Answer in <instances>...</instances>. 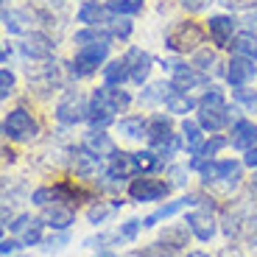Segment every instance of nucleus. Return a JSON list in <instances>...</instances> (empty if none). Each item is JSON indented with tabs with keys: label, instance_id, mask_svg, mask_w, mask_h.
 Wrapping results in <instances>:
<instances>
[{
	"label": "nucleus",
	"instance_id": "obj_43",
	"mask_svg": "<svg viewBox=\"0 0 257 257\" xmlns=\"http://www.w3.org/2000/svg\"><path fill=\"white\" fill-rule=\"evenodd\" d=\"M45 243V251H51V249H62V243H67V235H59V238H48V240H42Z\"/></svg>",
	"mask_w": 257,
	"mask_h": 257
},
{
	"label": "nucleus",
	"instance_id": "obj_27",
	"mask_svg": "<svg viewBox=\"0 0 257 257\" xmlns=\"http://www.w3.org/2000/svg\"><path fill=\"white\" fill-rule=\"evenodd\" d=\"M187 232H190V226H187V224L168 226V229L162 232V243L171 246V249H182V246H187Z\"/></svg>",
	"mask_w": 257,
	"mask_h": 257
},
{
	"label": "nucleus",
	"instance_id": "obj_33",
	"mask_svg": "<svg viewBox=\"0 0 257 257\" xmlns=\"http://www.w3.org/2000/svg\"><path fill=\"white\" fill-rule=\"evenodd\" d=\"M112 215V207H106L103 201H98V204H92L90 210H87V221H90L92 226H98V224H103V221Z\"/></svg>",
	"mask_w": 257,
	"mask_h": 257
},
{
	"label": "nucleus",
	"instance_id": "obj_42",
	"mask_svg": "<svg viewBox=\"0 0 257 257\" xmlns=\"http://www.w3.org/2000/svg\"><path fill=\"white\" fill-rule=\"evenodd\" d=\"M23 246V240H3V246H0V251H3V257H9V254H14V251Z\"/></svg>",
	"mask_w": 257,
	"mask_h": 257
},
{
	"label": "nucleus",
	"instance_id": "obj_10",
	"mask_svg": "<svg viewBox=\"0 0 257 257\" xmlns=\"http://www.w3.org/2000/svg\"><path fill=\"white\" fill-rule=\"evenodd\" d=\"M210 210H212V207L193 210V212H187V218H185V224L190 226V232H193L199 240H204V243L215 238V218L210 215Z\"/></svg>",
	"mask_w": 257,
	"mask_h": 257
},
{
	"label": "nucleus",
	"instance_id": "obj_24",
	"mask_svg": "<svg viewBox=\"0 0 257 257\" xmlns=\"http://www.w3.org/2000/svg\"><path fill=\"white\" fill-rule=\"evenodd\" d=\"M201 132H204V128L196 120L182 123V135H185V143H187V151H190V154H199L201 146H204V135H201Z\"/></svg>",
	"mask_w": 257,
	"mask_h": 257
},
{
	"label": "nucleus",
	"instance_id": "obj_28",
	"mask_svg": "<svg viewBox=\"0 0 257 257\" xmlns=\"http://www.w3.org/2000/svg\"><path fill=\"white\" fill-rule=\"evenodd\" d=\"M229 48H235V56H246V59H257V37L251 31L240 34Z\"/></svg>",
	"mask_w": 257,
	"mask_h": 257
},
{
	"label": "nucleus",
	"instance_id": "obj_32",
	"mask_svg": "<svg viewBox=\"0 0 257 257\" xmlns=\"http://www.w3.org/2000/svg\"><path fill=\"white\" fill-rule=\"evenodd\" d=\"M106 6L112 9L115 14H137V12H143V0H109Z\"/></svg>",
	"mask_w": 257,
	"mask_h": 257
},
{
	"label": "nucleus",
	"instance_id": "obj_11",
	"mask_svg": "<svg viewBox=\"0 0 257 257\" xmlns=\"http://www.w3.org/2000/svg\"><path fill=\"white\" fill-rule=\"evenodd\" d=\"M20 51L28 59H51L53 56V39L48 37V34L31 31V34H26L23 42H20Z\"/></svg>",
	"mask_w": 257,
	"mask_h": 257
},
{
	"label": "nucleus",
	"instance_id": "obj_26",
	"mask_svg": "<svg viewBox=\"0 0 257 257\" xmlns=\"http://www.w3.org/2000/svg\"><path fill=\"white\" fill-rule=\"evenodd\" d=\"M3 26H6L9 34H28V14L26 12H14V9H6L3 12Z\"/></svg>",
	"mask_w": 257,
	"mask_h": 257
},
{
	"label": "nucleus",
	"instance_id": "obj_37",
	"mask_svg": "<svg viewBox=\"0 0 257 257\" xmlns=\"http://www.w3.org/2000/svg\"><path fill=\"white\" fill-rule=\"evenodd\" d=\"M137 257H176V249H171V246L165 249L162 243H151L143 251H137Z\"/></svg>",
	"mask_w": 257,
	"mask_h": 257
},
{
	"label": "nucleus",
	"instance_id": "obj_22",
	"mask_svg": "<svg viewBox=\"0 0 257 257\" xmlns=\"http://www.w3.org/2000/svg\"><path fill=\"white\" fill-rule=\"evenodd\" d=\"M165 109L168 112H176V115H187V112H193V109H199V103L193 101L187 92H182V90H171L168 92V98H165Z\"/></svg>",
	"mask_w": 257,
	"mask_h": 257
},
{
	"label": "nucleus",
	"instance_id": "obj_25",
	"mask_svg": "<svg viewBox=\"0 0 257 257\" xmlns=\"http://www.w3.org/2000/svg\"><path fill=\"white\" fill-rule=\"evenodd\" d=\"M126 78H128V64H126V59H115V62H109L106 67H103V81L109 84V87H120Z\"/></svg>",
	"mask_w": 257,
	"mask_h": 257
},
{
	"label": "nucleus",
	"instance_id": "obj_36",
	"mask_svg": "<svg viewBox=\"0 0 257 257\" xmlns=\"http://www.w3.org/2000/svg\"><path fill=\"white\" fill-rule=\"evenodd\" d=\"M210 64H215V53L210 51V48H204V51H196V56H193V67L196 70H210Z\"/></svg>",
	"mask_w": 257,
	"mask_h": 257
},
{
	"label": "nucleus",
	"instance_id": "obj_39",
	"mask_svg": "<svg viewBox=\"0 0 257 257\" xmlns=\"http://www.w3.org/2000/svg\"><path fill=\"white\" fill-rule=\"evenodd\" d=\"M0 87H3V90H0V95H3V98H9L14 92V73L9 70V67L0 70Z\"/></svg>",
	"mask_w": 257,
	"mask_h": 257
},
{
	"label": "nucleus",
	"instance_id": "obj_6",
	"mask_svg": "<svg viewBox=\"0 0 257 257\" xmlns=\"http://www.w3.org/2000/svg\"><path fill=\"white\" fill-rule=\"evenodd\" d=\"M90 117V103L78 90H67L62 95V101L56 103V120L64 126H76V123Z\"/></svg>",
	"mask_w": 257,
	"mask_h": 257
},
{
	"label": "nucleus",
	"instance_id": "obj_9",
	"mask_svg": "<svg viewBox=\"0 0 257 257\" xmlns=\"http://www.w3.org/2000/svg\"><path fill=\"white\" fill-rule=\"evenodd\" d=\"M135 174H140L135 154H123V151H117V154H112L109 162H106V179L120 182V179H132Z\"/></svg>",
	"mask_w": 257,
	"mask_h": 257
},
{
	"label": "nucleus",
	"instance_id": "obj_44",
	"mask_svg": "<svg viewBox=\"0 0 257 257\" xmlns=\"http://www.w3.org/2000/svg\"><path fill=\"white\" fill-rule=\"evenodd\" d=\"M226 9H251L254 6V0H224Z\"/></svg>",
	"mask_w": 257,
	"mask_h": 257
},
{
	"label": "nucleus",
	"instance_id": "obj_51",
	"mask_svg": "<svg viewBox=\"0 0 257 257\" xmlns=\"http://www.w3.org/2000/svg\"><path fill=\"white\" fill-rule=\"evenodd\" d=\"M6 3H9V0H6Z\"/></svg>",
	"mask_w": 257,
	"mask_h": 257
},
{
	"label": "nucleus",
	"instance_id": "obj_18",
	"mask_svg": "<svg viewBox=\"0 0 257 257\" xmlns=\"http://www.w3.org/2000/svg\"><path fill=\"white\" fill-rule=\"evenodd\" d=\"M176 135H171V120L165 115H154L148 120V143L154 148H165Z\"/></svg>",
	"mask_w": 257,
	"mask_h": 257
},
{
	"label": "nucleus",
	"instance_id": "obj_49",
	"mask_svg": "<svg viewBox=\"0 0 257 257\" xmlns=\"http://www.w3.org/2000/svg\"><path fill=\"white\" fill-rule=\"evenodd\" d=\"M251 190L257 193V174H254V179H251Z\"/></svg>",
	"mask_w": 257,
	"mask_h": 257
},
{
	"label": "nucleus",
	"instance_id": "obj_46",
	"mask_svg": "<svg viewBox=\"0 0 257 257\" xmlns=\"http://www.w3.org/2000/svg\"><path fill=\"white\" fill-rule=\"evenodd\" d=\"M221 257H240V254H238V251H232V249H224V251H221Z\"/></svg>",
	"mask_w": 257,
	"mask_h": 257
},
{
	"label": "nucleus",
	"instance_id": "obj_48",
	"mask_svg": "<svg viewBox=\"0 0 257 257\" xmlns=\"http://www.w3.org/2000/svg\"><path fill=\"white\" fill-rule=\"evenodd\" d=\"M187 257H210V254H204V251H190Z\"/></svg>",
	"mask_w": 257,
	"mask_h": 257
},
{
	"label": "nucleus",
	"instance_id": "obj_15",
	"mask_svg": "<svg viewBox=\"0 0 257 257\" xmlns=\"http://www.w3.org/2000/svg\"><path fill=\"white\" fill-rule=\"evenodd\" d=\"M171 67H174V81L171 84L182 92L193 90V87H207V81H210V78L201 70H196V67H185V64H171Z\"/></svg>",
	"mask_w": 257,
	"mask_h": 257
},
{
	"label": "nucleus",
	"instance_id": "obj_21",
	"mask_svg": "<svg viewBox=\"0 0 257 257\" xmlns=\"http://www.w3.org/2000/svg\"><path fill=\"white\" fill-rule=\"evenodd\" d=\"M73 171H76L78 176H84V179H90V176H95L98 171H101V162H98V157H92L90 151L81 146V151H76V157H73Z\"/></svg>",
	"mask_w": 257,
	"mask_h": 257
},
{
	"label": "nucleus",
	"instance_id": "obj_47",
	"mask_svg": "<svg viewBox=\"0 0 257 257\" xmlns=\"http://www.w3.org/2000/svg\"><path fill=\"white\" fill-rule=\"evenodd\" d=\"M9 56H12V48H9V42H6V48H3V62H9Z\"/></svg>",
	"mask_w": 257,
	"mask_h": 257
},
{
	"label": "nucleus",
	"instance_id": "obj_16",
	"mask_svg": "<svg viewBox=\"0 0 257 257\" xmlns=\"http://www.w3.org/2000/svg\"><path fill=\"white\" fill-rule=\"evenodd\" d=\"M226 67H229V70H226V81H229L232 87H246V81L257 73L254 59H246V56H235Z\"/></svg>",
	"mask_w": 257,
	"mask_h": 257
},
{
	"label": "nucleus",
	"instance_id": "obj_1",
	"mask_svg": "<svg viewBox=\"0 0 257 257\" xmlns=\"http://www.w3.org/2000/svg\"><path fill=\"white\" fill-rule=\"evenodd\" d=\"M128 103H132V95L126 90H117V87H109L103 84L92 92V101H90V117L87 120L92 123V128H103L115 120L117 112H126Z\"/></svg>",
	"mask_w": 257,
	"mask_h": 257
},
{
	"label": "nucleus",
	"instance_id": "obj_31",
	"mask_svg": "<svg viewBox=\"0 0 257 257\" xmlns=\"http://www.w3.org/2000/svg\"><path fill=\"white\" fill-rule=\"evenodd\" d=\"M42 224H45V221H31V224L23 229V235H20L23 246H37V243H42Z\"/></svg>",
	"mask_w": 257,
	"mask_h": 257
},
{
	"label": "nucleus",
	"instance_id": "obj_35",
	"mask_svg": "<svg viewBox=\"0 0 257 257\" xmlns=\"http://www.w3.org/2000/svg\"><path fill=\"white\" fill-rule=\"evenodd\" d=\"M226 143H229L226 137H212L210 143H204V146H201V151H199L196 157H199V160H210V157H215V154H218V151L226 146Z\"/></svg>",
	"mask_w": 257,
	"mask_h": 257
},
{
	"label": "nucleus",
	"instance_id": "obj_7",
	"mask_svg": "<svg viewBox=\"0 0 257 257\" xmlns=\"http://www.w3.org/2000/svg\"><path fill=\"white\" fill-rule=\"evenodd\" d=\"M201 42H204V31H201L199 26H193V23H179V26H174L165 37V45L176 53L196 51Z\"/></svg>",
	"mask_w": 257,
	"mask_h": 257
},
{
	"label": "nucleus",
	"instance_id": "obj_20",
	"mask_svg": "<svg viewBox=\"0 0 257 257\" xmlns=\"http://www.w3.org/2000/svg\"><path fill=\"white\" fill-rule=\"evenodd\" d=\"M232 146L240 148V151H249L257 146V126L251 120H238L232 126Z\"/></svg>",
	"mask_w": 257,
	"mask_h": 257
},
{
	"label": "nucleus",
	"instance_id": "obj_40",
	"mask_svg": "<svg viewBox=\"0 0 257 257\" xmlns=\"http://www.w3.org/2000/svg\"><path fill=\"white\" fill-rule=\"evenodd\" d=\"M210 3H212V0H182V6H185L187 12H204Z\"/></svg>",
	"mask_w": 257,
	"mask_h": 257
},
{
	"label": "nucleus",
	"instance_id": "obj_17",
	"mask_svg": "<svg viewBox=\"0 0 257 257\" xmlns=\"http://www.w3.org/2000/svg\"><path fill=\"white\" fill-rule=\"evenodd\" d=\"M42 221L48 226H53V229H67L76 221V212H73V207L62 204V201H53V204H48L42 210Z\"/></svg>",
	"mask_w": 257,
	"mask_h": 257
},
{
	"label": "nucleus",
	"instance_id": "obj_14",
	"mask_svg": "<svg viewBox=\"0 0 257 257\" xmlns=\"http://www.w3.org/2000/svg\"><path fill=\"white\" fill-rule=\"evenodd\" d=\"M126 64H128V78L135 84H143L148 78V73H151V56H148L146 51H140V48H128L126 56Z\"/></svg>",
	"mask_w": 257,
	"mask_h": 257
},
{
	"label": "nucleus",
	"instance_id": "obj_23",
	"mask_svg": "<svg viewBox=\"0 0 257 257\" xmlns=\"http://www.w3.org/2000/svg\"><path fill=\"white\" fill-rule=\"evenodd\" d=\"M117 132L128 140H140V137H148V120H143L140 115H132V117H120L117 120Z\"/></svg>",
	"mask_w": 257,
	"mask_h": 257
},
{
	"label": "nucleus",
	"instance_id": "obj_41",
	"mask_svg": "<svg viewBox=\"0 0 257 257\" xmlns=\"http://www.w3.org/2000/svg\"><path fill=\"white\" fill-rule=\"evenodd\" d=\"M31 215H20V218L17 221H14V224H9V229H12V232H17V235H23V229H26V226L28 224H31Z\"/></svg>",
	"mask_w": 257,
	"mask_h": 257
},
{
	"label": "nucleus",
	"instance_id": "obj_30",
	"mask_svg": "<svg viewBox=\"0 0 257 257\" xmlns=\"http://www.w3.org/2000/svg\"><path fill=\"white\" fill-rule=\"evenodd\" d=\"M137 157V168H140V174H154V171H160L162 168V157L160 154H154V151H140V154H135Z\"/></svg>",
	"mask_w": 257,
	"mask_h": 257
},
{
	"label": "nucleus",
	"instance_id": "obj_29",
	"mask_svg": "<svg viewBox=\"0 0 257 257\" xmlns=\"http://www.w3.org/2000/svg\"><path fill=\"white\" fill-rule=\"evenodd\" d=\"M232 101L238 103V106H243L246 112H254L257 115V92L249 90V87H235L232 90Z\"/></svg>",
	"mask_w": 257,
	"mask_h": 257
},
{
	"label": "nucleus",
	"instance_id": "obj_12",
	"mask_svg": "<svg viewBox=\"0 0 257 257\" xmlns=\"http://www.w3.org/2000/svg\"><path fill=\"white\" fill-rule=\"evenodd\" d=\"M235 20L226 17V14H215V17L207 20V31H210V39L215 42L218 48H229L232 42V34H235Z\"/></svg>",
	"mask_w": 257,
	"mask_h": 257
},
{
	"label": "nucleus",
	"instance_id": "obj_13",
	"mask_svg": "<svg viewBox=\"0 0 257 257\" xmlns=\"http://www.w3.org/2000/svg\"><path fill=\"white\" fill-rule=\"evenodd\" d=\"M117 14L112 12L109 6H98V3H92V0H87V3H81V9H78V23H84V26H109L112 20H115Z\"/></svg>",
	"mask_w": 257,
	"mask_h": 257
},
{
	"label": "nucleus",
	"instance_id": "obj_19",
	"mask_svg": "<svg viewBox=\"0 0 257 257\" xmlns=\"http://www.w3.org/2000/svg\"><path fill=\"white\" fill-rule=\"evenodd\" d=\"M81 146L87 148V151H90L92 157H98V160H101V157H112V154H117L115 143H112L109 137L103 135L101 128H92L90 135L84 137V143H81Z\"/></svg>",
	"mask_w": 257,
	"mask_h": 257
},
{
	"label": "nucleus",
	"instance_id": "obj_4",
	"mask_svg": "<svg viewBox=\"0 0 257 257\" xmlns=\"http://www.w3.org/2000/svg\"><path fill=\"white\" fill-rule=\"evenodd\" d=\"M109 56V42H90V45H81L73 56V76L76 78H87L101 67Z\"/></svg>",
	"mask_w": 257,
	"mask_h": 257
},
{
	"label": "nucleus",
	"instance_id": "obj_8",
	"mask_svg": "<svg viewBox=\"0 0 257 257\" xmlns=\"http://www.w3.org/2000/svg\"><path fill=\"white\" fill-rule=\"evenodd\" d=\"M171 193V182H162V179H151V176H140V179H132L128 185V196L140 204L146 201H160Z\"/></svg>",
	"mask_w": 257,
	"mask_h": 257
},
{
	"label": "nucleus",
	"instance_id": "obj_2",
	"mask_svg": "<svg viewBox=\"0 0 257 257\" xmlns=\"http://www.w3.org/2000/svg\"><path fill=\"white\" fill-rule=\"evenodd\" d=\"M232 115L226 106V98L221 90L210 87V92H204L199 101V123L204 132H221L224 126H229Z\"/></svg>",
	"mask_w": 257,
	"mask_h": 257
},
{
	"label": "nucleus",
	"instance_id": "obj_3",
	"mask_svg": "<svg viewBox=\"0 0 257 257\" xmlns=\"http://www.w3.org/2000/svg\"><path fill=\"white\" fill-rule=\"evenodd\" d=\"M190 168H199L204 185H224L235 187L240 182V162L235 160H199L193 157Z\"/></svg>",
	"mask_w": 257,
	"mask_h": 257
},
{
	"label": "nucleus",
	"instance_id": "obj_5",
	"mask_svg": "<svg viewBox=\"0 0 257 257\" xmlns=\"http://www.w3.org/2000/svg\"><path fill=\"white\" fill-rule=\"evenodd\" d=\"M3 135L14 143H28L39 135V123L26 109H12L3 120Z\"/></svg>",
	"mask_w": 257,
	"mask_h": 257
},
{
	"label": "nucleus",
	"instance_id": "obj_38",
	"mask_svg": "<svg viewBox=\"0 0 257 257\" xmlns=\"http://www.w3.org/2000/svg\"><path fill=\"white\" fill-rule=\"evenodd\" d=\"M140 226H143V221H137V218L126 221V224L117 229V238H120V240H135V235L140 232Z\"/></svg>",
	"mask_w": 257,
	"mask_h": 257
},
{
	"label": "nucleus",
	"instance_id": "obj_45",
	"mask_svg": "<svg viewBox=\"0 0 257 257\" xmlns=\"http://www.w3.org/2000/svg\"><path fill=\"white\" fill-rule=\"evenodd\" d=\"M243 165H246V168H257V146L246 151V157H243Z\"/></svg>",
	"mask_w": 257,
	"mask_h": 257
},
{
	"label": "nucleus",
	"instance_id": "obj_50",
	"mask_svg": "<svg viewBox=\"0 0 257 257\" xmlns=\"http://www.w3.org/2000/svg\"><path fill=\"white\" fill-rule=\"evenodd\" d=\"M98 257H115V254H98Z\"/></svg>",
	"mask_w": 257,
	"mask_h": 257
},
{
	"label": "nucleus",
	"instance_id": "obj_34",
	"mask_svg": "<svg viewBox=\"0 0 257 257\" xmlns=\"http://www.w3.org/2000/svg\"><path fill=\"white\" fill-rule=\"evenodd\" d=\"M106 28H109V34H112V37L126 39L128 34H132V20H128V17H123V14H117V17L112 20V23H109Z\"/></svg>",
	"mask_w": 257,
	"mask_h": 257
}]
</instances>
